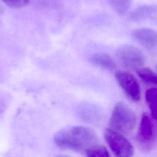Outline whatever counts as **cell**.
Returning a JSON list of instances; mask_svg holds the SVG:
<instances>
[{
    "mask_svg": "<svg viewBox=\"0 0 157 157\" xmlns=\"http://www.w3.org/2000/svg\"><path fill=\"white\" fill-rule=\"evenodd\" d=\"M56 144L63 148L86 150L96 144L98 138L96 132L84 126L66 127L58 131L54 136Z\"/></svg>",
    "mask_w": 157,
    "mask_h": 157,
    "instance_id": "obj_1",
    "label": "cell"
},
{
    "mask_svg": "<svg viewBox=\"0 0 157 157\" xmlns=\"http://www.w3.org/2000/svg\"><path fill=\"white\" fill-rule=\"evenodd\" d=\"M136 124V117L133 110L124 102H117L110 118V128L121 134H128L133 130Z\"/></svg>",
    "mask_w": 157,
    "mask_h": 157,
    "instance_id": "obj_2",
    "label": "cell"
},
{
    "mask_svg": "<svg viewBox=\"0 0 157 157\" xmlns=\"http://www.w3.org/2000/svg\"><path fill=\"white\" fill-rule=\"evenodd\" d=\"M136 139L144 151H150L157 142V120L147 113H143L139 124Z\"/></svg>",
    "mask_w": 157,
    "mask_h": 157,
    "instance_id": "obj_3",
    "label": "cell"
},
{
    "mask_svg": "<svg viewBox=\"0 0 157 157\" xmlns=\"http://www.w3.org/2000/svg\"><path fill=\"white\" fill-rule=\"evenodd\" d=\"M104 138L115 156L130 157L133 155L132 145L121 133L109 128L104 132Z\"/></svg>",
    "mask_w": 157,
    "mask_h": 157,
    "instance_id": "obj_4",
    "label": "cell"
},
{
    "mask_svg": "<svg viewBox=\"0 0 157 157\" xmlns=\"http://www.w3.org/2000/svg\"><path fill=\"white\" fill-rule=\"evenodd\" d=\"M117 56L121 64L130 70H138L145 61L143 52L137 47L129 45L120 47L117 51Z\"/></svg>",
    "mask_w": 157,
    "mask_h": 157,
    "instance_id": "obj_5",
    "label": "cell"
},
{
    "mask_svg": "<svg viewBox=\"0 0 157 157\" xmlns=\"http://www.w3.org/2000/svg\"><path fill=\"white\" fill-rule=\"evenodd\" d=\"M115 77L118 85L131 100L137 102L140 99V88L133 75L126 71H117L115 74Z\"/></svg>",
    "mask_w": 157,
    "mask_h": 157,
    "instance_id": "obj_6",
    "label": "cell"
},
{
    "mask_svg": "<svg viewBox=\"0 0 157 157\" xmlns=\"http://www.w3.org/2000/svg\"><path fill=\"white\" fill-rule=\"evenodd\" d=\"M133 38L146 48H153L157 47V31L148 28H140L132 33Z\"/></svg>",
    "mask_w": 157,
    "mask_h": 157,
    "instance_id": "obj_7",
    "label": "cell"
},
{
    "mask_svg": "<svg viewBox=\"0 0 157 157\" xmlns=\"http://www.w3.org/2000/svg\"><path fill=\"white\" fill-rule=\"evenodd\" d=\"M90 60L91 63L102 69L113 71L116 68V63L113 58L107 53L99 52L93 55Z\"/></svg>",
    "mask_w": 157,
    "mask_h": 157,
    "instance_id": "obj_8",
    "label": "cell"
},
{
    "mask_svg": "<svg viewBox=\"0 0 157 157\" xmlns=\"http://www.w3.org/2000/svg\"><path fill=\"white\" fill-rule=\"evenodd\" d=\"M156 10V6L152 5L140 6L131 13L129 19L132 21H140L146 19L155 13Z\"/></svg>",
    "mask_w": 157,
    "mask_h": 157,
    "instance_id": "obj_9",
    "label": "cell"
},
{
    "mask_svg": "<svg viewBox=\"0 0 157 157\" xmlns=\"http://www.w3.org/2000/svg\"><path fill=\"white\" fill-rule=\"evenodd\" d=\"M145 101L150 112V115L157 120V88H151L145 91Z\"/></svg>",
    "mask_w": 157,
    "mask_h": 157,
    "instance_id": "obj_10",
    "label": "cell"
},
{
    "mask_svg": "<svg viewBox=\"0 0 157 157\" xmlns=\"http://www.w3.org/2000/svg\"><path fill=\"white\" fill-rule=\"evenodd\" d=\"M139 77L145 83L157 85V73L149 67H143L137 70Z\"/></svg>",
    "mask_w": 157,
    "mask_h": 157,
    "instance_id": "obj_11",
    "label": "cell"
},
{
    "mask_svg": "<svg viewBox=\"0 0 157 157\" xmlns=\"http://www.w3.org/2000/svg\"><path fill=\"white\" fill-rule=\"evenodd\" d=\"M86 155L89 157H109L110 156L108 150L102 145L94 144L88 148Z\"/></svg>",
    "mask_w": 157,
    "mask_h": 157,
    "instance_id": "obj_12",
    "label": "cell"
},
{
    "mask_svg": "<svg viewBox=\"0 0 157 157\" xmlns=\"http://www.w3.org/2000/svg\"><path fill=\"white\" fill-rule=\"evenodd\" d=\"M131 4V0H110V5L112 9L118 15H123L126 12Z\"/></svg>",
    "mask_w": 157,
    "mask_h": 157,
    "instance_id": "obj_13",
    "label": "cell"
},
{
    "mask_svg": "<svg viewBox=\"0 0 157 157\" xmlns=\"http://www.w3.org/2000/svg\"><path fill=\"white\" fill-rule=\"evenodd\" d=\"M8 6L12 8H21L26 6L30 0H1Z\"/></svg>",
    "mask_w": 157,
    "mask_h": 157,
    "instance_id": "obj_14",
    "label": "cell"
}]
</instances>
